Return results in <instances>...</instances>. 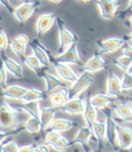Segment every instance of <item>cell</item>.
I'll list each match as a JSON object with an SVG mask.
<instances>
[{"label": "cell", "mask_w": 132, "mask_h": 152, "mask_svg": "<svg viewBox=\"0 0 132 152\" xmlns=\"http://www.w3.org/2000/svg\"><path fill=\"white\" fill-rule=\"evenodd\" d=\"M23 111L15 109L7 102H0V128L4 130H15L19 129L23 121Z\"/></svg>", "instance_id": "1"}, {"label": "cell", "mask_w": 132, "mask_h": 152, "mask_svg": "<svg viewBox=\"0 0 132 152\" xmlns=\"http://www.w3.org/2000/svg\"><path fill=\"white\" fill-rule=\"evenodd\" d=\"M93 83V76L91 73L83 72L78 76V79L75 81L71 86L67 89L65 95H67V100L78 98L80 95L87 90Z\"/></svg>", "instance_id": "2"}, {"label": "cell", "mask_w": 132, "mask_h": 152, "mask_svg": "<svg viewBox=\"0 0 132 152\" xmlns=\"http://www.w3.org/2000/svg\"><path fill=\"white\" fill-rule=\"evenodd\" d=\"M57 27L59 31L60 44L56 55H59L63 53L66 49H68L71 45L76 44L78 41V38L65 26V25L60 18L57 19Z\"/></svg>", "instance_id": "3"}, {"label": "cell", "mask_w": 132, "mask_h": 152, "mask_svg": "<svg viewBox=\"0 0 132 152\" xmlns=\"http://www.w3.org/2000/svg\"><path fill=\"white\" fill-rule=\"evenodd\" d=\"M38 5H40V3L34 1L23 2L19 6H17L14 8L13 15L18 22L24 24L32 16V15L34 14Z\"/></svg>", "instance_id": "4"}, {"label": "cell", "mask_w": 132, "mask_h": 152, "mask_svg": "<svg viewBox=\"0 0 132 152\" xmlns=\"http://www.w3.org/2000/svg\"><path fill=\"white\" fill-rule=\"evenodd\" d=\"M55 62L68 64V65H69V64H73L76 65L82 66V59H81L79 52H78L77 45L74 44V45H71L63 53H61L59 55H56Z\"/></svg>", "instance_id": "5"}, {"label": "cell", "mask_w": 132, "mask_h": 152, "mask_svg": "<svg viewBox=\"0 0 132 152\" xmlns=\"http://www.w3.org/2000/svg\"><path fill=\"white\" fill-rule=\"evenodd\" d=\"M99 7L101 15L105 20H111L115 15L117 9L120 7L118 1H110V0H100L96 2Z\"/></svg>", "instance_id": "6"}, {"label": "cell", "mask_w": 132, "mask_h": 152, "mask_svg": "<svg viewBox=\"0 0 132 152\" xmlns=\"http://www.w3.org/2000/svg\"><path fill=\"white\" fill-rule=\"evenodd\" d=\"M55 22V15L52 13H45L37 18L35 28L37 35L39 37L44 35L53 26Z\"/></svg>", "instance_id": "7"}, {"label": "cell", "mask_w": 132, "mask_h": 152, "mask_svg": "<svg viewBox=\"0 0 132 152\" xmlns=\"http://www.w3.org/2000/svg\"><path fill=\"white\" fill-rule=\"evenodd\" d=\"M125 45V40L121 37H110L99 43L98 47L101 53H114Z\"/></svg>", "instance_id": "8"}, {"label": "cell", "mask_w": 132, "mask_h": 152, "mask_svg": "<svg viewBox=\"0 0 132 152\" xmlns=\"http://www.w3.org/2000/svg\"><path fill=\"white\" fill-rule=\"evenodd\" d=\"M117 145L121 149H128L132 145V129L131 128L118 125Z\"/></svg>", "instance_id": "9"}, {"label": "cell", "mask_w": 132, "mask_h": 152, "mask_svg": "<svg viewBox=\"0 0 132 152\" xmlns=\"http://www.w3.org/2000/svg\"><path fill=\"white\" fill-rule=\"evenodd\" d=\"M106 94L112 98H117L122 92L121 80L115 73H109L107 78Z\"/></svg>", "instance_id": "10"}, {"label": "cell", "mask_w": 132, "mask_h": 152, "mask_svg": "<svg viewBox=\"0 0 132 152\" xmlns=\"http://www.w3.org/2000/svg\"><path fill=\"white\" fill-rule=\"evenodd\" d=\"M1 60L4 64V66L7 72L11 73L15 78H23L24 76V69L21 64L16 62L11 57L7 54L1 56Z\"/></svg>", "instance_id": "11"}, {"label": "cell", "mask_w": 132, "mask_h": 152, "mask_svg": "<svg viewBox=\"0 0 132 152\" xmlns=\"http://www.w3.org/2000/svg\"><path fill=\"white\" fill-rule=\"evenodd\" d=\"M53 65H54V69L56 72L58 73L61 80L73 83L78 79V75L75 73V72L68 64L54 62Z\"/></svg>", "instance_id": "12"}, {"label": "cell", "mask_w": 132, "mask_h": 152, "mask_svg": "<svg viewBox=\"0 0 132 152\" xmlns=\"http://www.w3.org/2000/svg\"><path fill=\"white\" fill-rule=\"evenodd\" d=\"M106 115V140L107 141L111 144L112 146H115L117 144V128L118 124L115 120L111 117L109 112H105Z\"/></svg>", "instance_id": "13"}, {"label": "cell", "mask_w": 132, "mask_h": 152, "mask_svg": "<svg viewBox=\"0 0 132 152\" xmlns=\"http://www.w3.org/2000/svg\"><path fill=\"white\" fill-rule=\"evenodd\" d=\"M31 48L33 51V55H34L36 57V59L39 61L42 67L48 68L50 66L51 60L48 55V53L46 52L44 47L42 46L40 43L34 41L31 44Z\"/></svg>", "instance_id": "14"}, {"label": "cell", "mask_w": 132, "mask_h": 152, "mask_svg": "<svg viewBox=\"0 0 132 152\" xmlns=\"http://www.w3.org/2000/svg\"><path fill=\"white\" fill-rule=\"evenodd\" d=\"M40 77L43 78L45 82V94L52 93L57 88L64 87L60 78H58L57 76H55L46 71H43Z\"/></svg>", "instance_id": "15"}, {"label": "cell", "mask_w": 132, "mask_h": 152, "mask_svg": "<svg viewBox=\"0 0 132 152\" xmlns=\"http://www.w3.org/2000/svg\"><path fill=\"white\" fill-rule=\"evenodd\" d=\"M27 91V88L17 85V84H12L9 86H7L1 92L2 96L7 98V99H11V100H17L21 101L24 95Z\"/></svg>", "instance_id": "16"}, {"label": "cell", "mask_w": 132, "mask_h": 152, "mask_svg": "<svg viewBox=\"0 0 132 152\" xmlns=\"http://www.w3.org/2000/svg\"><path fill=\"white\" fill-rule=\"evenodd\" d=\"M60 110L69 114H82L84 110V101L80 97L67 100Z\"/></svg>", "instance_id": "17"}, {"label": "cell", "mask_w": 132, "mask_h": 152, "mask_svg": "<svg viewBox=\"0 0 132 152\" xmlns=\"http://www.w3.org/2000/svg\"><path fill=\"white\" fill-rule=\"evenodd\" d=\"M105 65H106L105 60L100 54L95 53L86 62V64L83 65L82 70L85 72L92 73V72H98V71L104 69Z\"/></svg>", "instance_id": "18"}, {"label": "cell", "mask_w": 132, "mask_h": 152, "mask_svg": "<svg viewBox=\"0 0 132 152\" xmlns=\"http://www.w3.org/2000/svg\"><path fill=\"white\" fill-rule=\"evenodd\" d=\"M90 97L87 96L86 97V101L84 102V110H83V118L86 123V127H88L89 129H92L93 124L97 121V117H98V113H97V110L94 108L90 102Z\"/></svg>", "instance_id": "19"}, {"label": "cell", "mask_w": 132, "mask_h": 152, "mask_svg": "<svg viewBox=\"0 0 132 152\" xmlns=\"http://www.w3.org/2000/svg\"><path fill=\"white\" fill-rule=\"evenodd\" d=\"M92 134L96 138V141L98 143L99 150L101 151L104 146V141L106 140V124L105 121H97L92 126Z\"/></svg>", "instance_id": "20"}, {"label": "cell", "mask_w": 132, "mask_h": 152, "mask_svg": "<svg viewBox=\"0 0 132 152\" xmlns=\"http://www.w3.org/2000/svg\"><path fill=\"white\" fill-rule=\"evenodd\" d=\"M56 113V109L53 107H44L41 109L40 111V123H41V131L45 130L49 128L52 124L53 121L54 120V116Z\"/></svg>", "instance_id": "21"}, {"label": "cell", "mask_w": 132, "mask_h": 152, "mask_svg": "<svg viewBox=\"0 0 132 152\" xmlns=\"http://www.w3.org/2000/svg\"><path fill=\"white\" fill-rule=\"evenodd\" d=\"M73 127H74V123L71 120L65 118H58L53 121L52 124L47 129V131H55L61 133L63 131L70 130Z\"/></svg>", "instance_id": "22"}, {"label": "cell", "mask_w": 132, "mask_h": 152, "mask_svg": "<svg viewBox=\"0 0 132 152\" xmlns=\"http://www.w3.org/2000/svg\"><path fill=\"white\" fill-rule=\"evenodd\" d=\"M90 104L97 109H104L106 108L109 104H110L112 102L115 101V98H112L106 93H97L95 95L91 96L90 99Z\"/></svg>", "instance_id": "23"}, {"label": "cell", "mask_w": 132, "mask_h": 152, "mask_svg": "<svg viewBox=\"0 0 132 152\" xmlns=\"http://www.w3.org/2000/svg\"><path fill=\"white\" fill-rule=\"evenodd\" d=\"M92 135V130L88 127H82L78 131L77 134L75 135L72 142L71 144H81L82 147L88 145L89 140Z\"/></svg>", "instance_id": "24"}, {"label": "cell", "mask_w": 132, "mask_h": 152, "mask_svg": "<svg viewBox=\"0 0 132 152\" xmlns=\"http://www.w3.org/2000/svg\"><path fill=\"white\" fill-rule=\"evenodd\" d=\"M45 92L38 89H27V91L22 98V102H40L45 98Z\"/></svg>", "instance_id": "25"}, {"label": "cell", "mask_w": 132, "mask_h": 152, "mask_svg": "<svg viewBox=\"0 0 132 152\" xmlns=\"http://www.w3.org/2000/svg\"><path fill=\"white\" fill-rule=\"evenodd\" d=\"M20 110L26 111L28 115L32 118H39L40 116V103L39 102H24L20 107Z\"/></svg>", "instance_id": "26"}, {"label": "cell", "mask_w": 132, "mask_h": 152, "mask_svg": "<svg viewBox=\"0 0 132 152\" xmlns=\"http://www.w3.org/2000/svg\"><path fill=\"white\" fill-rule=\"evenodd\" d=\"M22 61L28 68L33 70L38 77H40L42 72H43V70H42L43 67H42L41 64L39 63V61L36 59V57L34 55H33V54L26 55V57Z\"/></svg>", "instance_id": "27"}, {"label": "cell", "mask_w": 132, "mask_h": 152, "mask_svg": "<svg viewBox=\"0 0 132 152\" xmlns=\"http://www.w3.org/2000/svg\"><path fill=\"white\" fill-rule=\"evenodd\" d=\"M118 116L125 121L131 122L132 121V109L127 103H120L115 107Z\"/></svg>", "instance_id": "28"}, {"label": "cell", "mask_w": 132, "mask_h": 152, "mask_svg": "<svg viewBox=\"0 0 132 152\" xmlns=\"http://www.w3.org/2000/svg\"><path fill=\"white\" fill-rule=\"evenodd\" d=\"M24 129L30 133H38L41 131V123L39 118L29 117L24 125Z\"/></svg>", "instance_id": "29"}, {"label": "cell", "mask_w": 132, "mask_h": 152, "mask_svg": "<svg viewBox=\"0 0 132 152\" xmlns=\"http://www.w3.org/2000/svg\"><path fill=\"white\" fill-rule=\"evenodd\" d=\"M9 45L12 49V51L15 53L16 56L19 57L20 59H24L26 57V45H24L20 43H18L15 38L9 43Z\"/></svg>", "instance_id": "30"}, {"label": "cell", "mask_w": 132, "mask_h": 152, "mask_svg": "<svg viewBox=\"0 0 132 152\" xmlns=\"http://www.w3.org/2000/svg\"><path fill=\"white\" fill-rule=\"evenodd\" d=\"M66 99L64 97V94L62 92H53L50 96V102L53 105V108H62L64 103L66 102Z\"/></svg>", "instance_id": "31"}, {"label": "cell", "mask_w": 132, "mask_h": 152, "mask_svg": "<svg viewBox=\"0 0 132 152\" xmlns=\"http://www.w3.org/2000/svg\"><path fill=\"white\" fill-rule=\"evenodd\" d=\"M114 64L126 72L128 70V68L130 67V65L132 64V60L130 58H128V56L122 54L115 60Z\"/></svg>", "instance_id": "32"}, {"label": "cell", "mask_w": 132, "mask_h": 152, "mask_svg": "<svg viewBox=\"0 0 132 152\" xmlns=\"http://www.w3.org/2000/svg\"><path fill=\"white\" fill-rule=\"evenodd\" d=\"M8 45H9V41H8L7 34L2 28H0V54H1V56L7 54L6 52L7 50Z\"/></svg>", "instance_id": "33"}, {"label": "cell", "mask_w": 132, "mask_h": 152, "mask_svg": "<svg viewBox=\"0 0 132 152\" xmlns=\"http://www.w3.org/2000/svg\"><path fill=\"white\" fill-rule=\"evenodd\" d=\"M71 145V142H70L66 138H64V137L62 136V137L58 140L57 142H56L54 145L52 146V148H53V149H55L56 151L63 152V151H65Z\"/></svg>", "instance_id": "34"}, {"label": "cell", "mask_w": 132, "mask_h": 152, "mask_svg": "<svg viewBox=\"0 0 132 152\" xmlns=\"http://www.w3.org/2000/svg\"><path fill=\"white\" fill-rule=\"evenodd\" d=\"M62 137L61 133L55 132V131H47L46 138H45V144L47 146H53L56 142L58 141V140Z\"/></svg>", "instance_id": "35"}, {"label": "cell", "mask_w": 132, "mask_h": 152, "mask_svg": "<svg viewBox=\"0 0 132 152\" xmlns=\"http://www.w3.org/2000/svg\"><path fill=\"white\" fill-rule=\"evenodd\" d=\"M7 84V72L4 66L2 60L0 59V90H4Z\"/></svg>", "instance_id": "36"}, {"label": "cell", "mask_w": 132, "mask_h": 152, "mask_svg": "<svg viewBox=\"0 0 132 152\" xmlns=\"http://www.w3.org/2000/svg\"><path fill=\"white\" fill-rule=\"evenodd\" d=\"M121 80V90L123 91H129L132 90V75L128 73L127 72L123 74Z\"/></svg>", "instance_id": "37"}, {"label": "cell", "mask_w": 132, "mask_h": 152, "mask_svg": "<svg viewBox=\"0 0 132 152\" xmlns=\"http://www.w3.org/2000/svg\"><path fill=\"white\" fill-rule=\"evenodd\" d=\"M1 151L2 152H18L19 151V147H18L15 141L10 140L1 145Z\"/></svg>", "instance_id": "38"}, {"label": "cell", "mask_w": 132, "mask_h": 152, "mask_svg": "<svg viewBox=\"0 0 132 152\" xmlns=\"http://www.w3.org/2000/svg\"><path fill=\"white\" fill-rule=\"evenodd\" d=\"M22 129H24V128L23 129L19 128V129H15V130H0V145L3 144V142L5 141L6 139H7L10 136H13V135L16 134V133L21 131Z\"/></svg>", "instance_id": "39"}, {"label": "cell", "mask_w": 132, "mask_h": 152, "mask_svg": "<svg viewBox=\"0 0 132 152\" xmlns=\"http://www.w3.org/2000/svg\"><path fill=\"white\" fill-rule=\"evenodd\" d=\"M15 39L18 42V43H20L24 45H27L30 42V39H29V36L26 34H18L15 37Z\"/></svg>", "instance_id": "40"}, {"label": "cell", "mask_w": 132, "mask_h": 152, "mask_svg": "<svg viewBox=\"0 0 132 152\" xmlns=\"http://www.w3.org/2000/svg\"><path fill=\"white\" fill-rule=\"evenodd\" d=\"M123 54L128 56V58H130L132 60V45H125L123 46Z\"/></svg>", "instance_id": "41"}, {"label": "cell", "mask_w": 132, "mask_h": 152, "mask_svg": "<svg viewBox=\"0 0 132 152\" xmlns=\"http://www.w3.org/2000/svg\"><path fill=\"white\" fill-rule=\"evenodd\" d=\"M34 152H50V148L46 144H42L39 146H35Z\"/></svg>", "instance_id": "42"}, {"label": "cell", "mask_w": 132, "mask_h": 152, "mask_svg": "<svg viewBox=\"0 0 132 152\" xmlns=\"http://www.w3.org/2000/svg\"><path fill=\"white\" fill-rule=\"evenodd\" d=\"M34 145H26L23 147H19V151L18 152H34Z\"/></svg>", "instance_id": "43"}, {"label": "cell", "mask_w": 132, "mask_h": 152, "mask_svg": "<svg viewBox=\"0 0 132 152\" xmlns=\"http://www.w3.org/2000/svg\"><path fill=\"white\" fill-rule=\"evenodd\" d=\"M82 148H83L84 152H95V151H93V150L90 148V146H89V145L83 146V147H82Z\"/></svg>", "instance_id": "44"}, {"label": "cell", "mask_w": 132, "mask_h": 152, "mask_svg": "<svg viewBox=\"0 0 132 152\" xmlns=\"http://www.w3.org/2000/svg\"><path fill=\"white\" fill-rule=\"evenodd\" d=\"M127 72H128V73H129V74H131V75H132V64H131V65H130V67H129V68H128V71H127Z\"/></svg>", "instance_id": "45"}, {"label": "cell", "mask_w": 132, "mask_h": 152, "mask_svg": "<svg viewBox=\"0 0 132 152\" xmlns=\"http://www.w3.org/2000/svg\"><path fill=\"white\" fill-rule=\"evenodd\" d=\"M128 9H129V10H132V1H129V2H128Z\"/></svg>", "instance_id": "46"}, {"label": "cell", "mask_w": 132, "mask_h": 152, "mask_svg": "<svg viewBox=\"0 0 132 152\" xmlns=\"http://www.w3.org/2000/svg\"><path fill=\"white\" fill-rule=\"evenodd\" d=\"M128 39H129L130 41H132V32L128 34Z\"/></svg>", "instance_id": "47"}, {"label": "cell", "mask_w": 132, "mask_h": 152, "mask_svg": "<svg viewBox=\"0 0 132 152\" xmlns=\"http://www.w3.org/2000/svg\"><path fill=\"white\" fill-rule=\"evenodd\" d=\"M127 150H128V152H132V145H131V146H130Z\"/></svg>", "instance_id": "48"}, {"label": "cell", "mask_w": 132, "mask_h": 152, "mask_svg": "<svg viewBox=\"0 0 132 152\" xmlns=\"http://www.w3.org/2000/svg\"><path fill=\"white\" fill-rule=\"evenodd\" d=\"M129 23H130V25L132 26V15H131L130 18H129Z\"/></svg>", "instance_id": "49"}, {"label": "cell", "mask_w": 132, "mask_h": 152, "mask_svg": "<svg viewBox=\"0 0 132 152\" xmlns=\"http://www.w3.org/2000/svg\"><path fill=\"white\" fill-rule=\"evenodd\" d=\"M131 122H132V121H131Z\"/></svg>", "instance_id": "50"}]
</instances>
